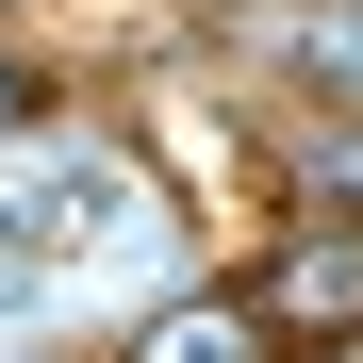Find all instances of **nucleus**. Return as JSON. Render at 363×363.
Returning <instances> with one entry per match:
<instances>
[{"instance_id":"1","label":"nucleus","mask_w":363,"mask_h":363,"mask_svg":"<svg viewBox=\"0 0 363 363\" xmlns=\"http://www.w3.org/2000/svg\"><path fill=\"white\" fill-rule=\"evenodd\" d=\"M99 215H116V165H50V182H17V199H0V231H17V248H83Z\"/></svg>"},{"instance_id":"2","label":"nucleus","mask_w":363,"mask_h":363,"mask_svg":"<svg viewBox=\"0 0 363 363\" xmlns=\"http://www.w3.org/2000/svg\"><path fill=\"white\" fill-rule=\"evenodd\" d=\"M165 363H248V330H231V314H182V330H165Z\"/></svg>"},{"instance_id":"3","label":"nucleus","mask_w":363,"mask_h":363,"mask_svg":"<svg viewBox=\"0 0 363 363\" xmlns=\"http://www.w3.org/2000/svg\"><path fill=\"white\" fill-rule=\"evenodd\" d=\"M0 116H17V83H0Z\"/></svg>"}]
</instances>
